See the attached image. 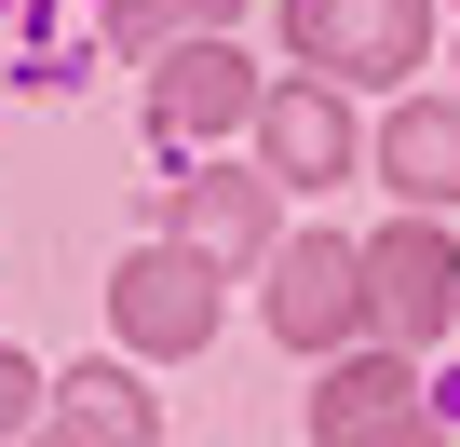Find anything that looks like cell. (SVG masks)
I'll use <instances>...</instances> for the list:
<instances>
[{"mask_svg": "<svg viewBox=\"0 0 460 447\" xmlns=\"http://www.w3.org/2000/svg\"><path fill=\"white\" fill-rule=\"evenodd\" d=\"M420 0H285V41L325 68V82H393V68H420Z\"/></svg>", "mask_w": 460, "mask_h": 447, "instance_id": "6da1fadb", "label": "cell"}, {"mask_svg": "<svg viewBox=\"0 0 460 447\" xmlns=\"http://www.w3.org/2000/svg\"><path fill=\"white\" fill-rule=\"evenodd\" d=\"M109 326H122L136 353H203V339H217V272H203V245H149V258H122Z\"/></svg>", "mask_w": 460, "mask_h": 447, "instance_id": "7a4b0ae2", "label": "cell"}, {"mask_svg": "<svg viewBox=\"0 0 460 447\" xmlns=\"http://www.w3.org/2000/svg\"><path fill=\"white\" fill-rule=\"evenodd\" d=\"M366 312H379V299H366V258H352V245H285V258H271V326H285L298 353H339Z\"/></svg>", "mask_w": 460, "mask_h": 447, "instance_id": "3957f363", "label": "cell"}, {"mask_svg": "<svg viewBox=\"0 0 460 447\" xmlns=\"http://www.w3.org/2000/svg\"><path fill=\"white\" fill-rule=\"evenodd\" d=\"M366 299H379V326H393V339H447L460 272H447V245L406 217V231H379V245H366Z\"/></svg>", "mask_w": 460, "mask_h": 447, "instance_id": "277c9868", "label": "cell"}, {"mask_svg": "<svg viewBox=\"0 0 460 447\" xmlns=\"http://www.w3.org/2000/svg\"><path fill=\"white\" fill-rule=\"evenodd\" d=\"M258 149H271V176H352V109H339V82H285V95H258Z\"/></svg>", "mask_w": 460, "mask_h": 447, "instance_id": "5b68a950", "label": "cell"}, {"mask_svg": "<svg viewBox=\"0 0 460 447\" xmlns=\"http://www.w3.org/2000/svg\"><path fill=\"white\" fill-rule=\"evenodd\" d=\"M312 434H325V447H352V434H433V407H420V380H406L393 353H366V366H339V380L312 393Z\"/></svg>", "mask_w": 460, "mask_h": 447, "instance_id": "8992f818", "label": "cell"}, {"mask_svg": "<svg viewBox=\"0 0 460 447\" xmlns=\"http://www.w3.org/2000/svg\"><path fill=\"white\" fill-rule=\"evenodd\" d=\"M149 122H163V136H217V122H244V55H230V41H176L163 82H149Z\"/></svg>", "mask_w": 460, "mask_h": 447, "instance_id": "52a82bcc", "label": "cell"}, {"mask_svg": "<svg viewBox=\"0 0 460 447\" xmlns=\"http://www.w3.org/2000/svg\"><path fill=\"white\" fill-rule=\"evenodd\" d=\"M379 176L406 203H460V109H393L379 122Z\"/></svg>", "mask_w": 460, "mask_h": 447, "instance_id": "ba28073f", "label": "cell"}, {"mask_svg": "<svg viewBox=\"0 0 460 447\" xmlns=\"http://www.w3.org/2000/svg\"><path fill=\"white\" fill-rule=\"evenodd\" d=\"M176 217H190V245L258 258V245H271V176H190V190H176Z\"/></svg>", "mask_w": 460, "mask_h": 447, "instance_id": "9c48e42d", "label": "cell"}, {"mask_svg": "<svg viewBox=\"0 0 460 447\" xmlns=\"http://www.w3.org/2000/svg\"><path fill=\"white\" fill-rule=\"evenodd\" d=\"M55 434H95V447H122V434H136V447H149V434H163V407H149L122 366H82V380H55Z\"/></svg>", "mask_w": 460, "mask_h": 447, "instance_id": "30bf717a", "label": "cell"}, {"mask_svg": "<svg viewBox=\"0 0 460 447\" xmlns=\"http://www.w3.org/2000/svg\"><path fill=\"white\" fill-rule=\"evenodd\" d=\"M190 14H230V0H136V14H122V28L149 41V28H190Z\"/></svg>", "mask_w": 460, "mask_h": 447, "instance_id": "8fae6325", "label": "cell"}, {"mask_svg": "<svg viewBox=\"0 0 460 447\" xmlns=\"http://www.w3.org/2000/svg\"><path fill=\"white\" fill-rule=\"evenodd\" d=\"M28 393H41V380H28L14 353H0V434H28Z\"/></svg>", "mask_w": 460, "mask_h": 447, "instance_id": "7c38bea8", "label": "cell"}]
</instances>
